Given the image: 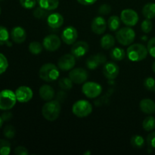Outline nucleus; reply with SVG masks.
<instances>
[{
	"mask_svg": "<svg viewBox=\"0 0 155 155\" xmlns=\"http://www.w3.org/2000/svg\"><path fill=\"white\" fill-rule=\"evenodd\" d=\"M15 95L18 101L21 103H27L32 99L33 92L28 86H22L18 87L15 91Z\"/></svg>",
	"mask_w": 155,
	"mask_h": 155,
	"instance_id": "nucleus-12",
	"label": "nucleus"
},
{
	"mask_svg": "<svg viewBox=\"0 0 155 155\" xmlns=\"http://www.w3.org/2000/svg\"><path fill=\"white\" fill-rule=\"evenodd\" d=\"M82 92L87 98H95L102 92V86L95 82H86L83 84Z\"/></svg>",
	"mask_w": 155,
	"mask_h": 155,
	"instance_id": "nucleus-7",
	"label": "nucleus"
},
{
	"mask_svg": "<svg viewBox=\"0 0 155 155\" xmlns=\"http://www.w3.org/2000/svg\"><path fill=\"white\" fill-rule=\"evenodd\" d=\"M136 33L130 27H124L117 32L116 39L120 44L123 45H131L135 40Z\"/></svg>",
	"mask_w": 155,
	"mask_h": 155,
	"instance_id": "nucleus-6",
	"label": "nucleus"
},
{
	"mask_svg": "<svg viewBox=\"0 0 155 155\" xmlns=\"http://www.w3.org/2000/svg\"><path fill=\"white\" fill-rule=\"evenodd\" d=\"M101 48L107 50L110 48H113L115 45V39L112 35L110 34H105L102 36L101 39Z\"/></svg>",
	"mask_w": 155,
	"mask_h": 155,
	"instance_id": "nucleus-23",
	"label": "nucleus"
},
{
	"mask_svg": "<svg viewBox=\"0 0 155 155\" xmlns=\"http://www.w3.org/2000/svg\"><path fill=\"white\" fill-rule=\"evenodd\" d=\"M37 0H20V4L26 9H32L35 8Z\"/></svg>",
	"mask_w": 155,
	"mask_h": 155,
	"instance_id": "nucleus-38",
	"label": "nucleus"
},
{
	"mask_svg": "<svg viewBox=\"0 0 155 155\" xmlns=\"http://www.w3.org/2000/svg\"><path fill=\"white\" fill-rule=\"evenodd\" d=\"M49 11L45 10V9L42 8L40 6L38 8H36V9H34L33 11V16L36 18L38 19H42V18H45V17L48 16V13Z\"/></svg>",
	"mask_w": 155,
	"mask_h": 155,
	"instance_id": "nucleus-34",
	"label": "nucleus"
},
{
	"mask_svg": "<svg viewBox=\"0 0 155 155\" xmlns=\"http://www.w3.org/2000/svg\"><path fill=\"white\" fill-rule=\"evenodd\" d=\"M16 134V130L12 125H7L3 130V135L7 139H13Z\"/></svg>",
	"mask_w": 155,
	"mask_h": 155,
	"instance_id": "nucleus-33",
	"label": "nucleus"
},
{
	"mask_svg": "<svg viewBox=\"0 0 155 155\" xmlns=\"http://www.w3.org/2000/svg\"><path fill=\"white\" fill-rule=\"evenodd\" d=\"M3 122H4V121H3L2 118V117H1V116H0V129H1V127H2Z\"/></svg>",
	"mask_w": 155,
	"mask_h": 155,
	"instance_id": "nucleus-45",
	"label": "nucleus"
},
{
	"mask_svg": "<svg viewBox=\"0 0 155 155\" xmlns=\"http://www.w3.org/2000/svg\"><path fill=\"white\" fill-rule=\"evenodd\" d=\"M40 98L44 101H51L54 97V90L49 85H43L40 87L39 91Z\"/></svg>",
	"mask_w": 155,
	"mask_h": 155,
	"instance_id": "nucleus-21",
	"label": "nucleus"
},
{
	"mask_svg": "<svg viewBox=\"0 0 155 155\" xmlns=\"http://www.w3.org/2000/svg\"><path fill=\"white\" fill-rule=\"evenodd\" d=\"M152 70H153V71H154V72L155 73V61H154V62L153 63V64H152Z\"/></svg>",
	"mask_w": 155,
	"mask_h": 155,
	"instance_id": "nucleus-46",
	"label": "nucleus"
},
{
	"mask_svg": "<svg viewBox=\"0 0 155 155\" xmlns=\"http://www.w3.org/2000/svg\"><path fill=\"white\" fill-rule=\"evenodd\" d=\"M61 104L57 100H51L45 103L42 108V116L48 121H54L60 115Z\"/></svg>",
	"mask_w": 155,
	"mask_h": 155,
	"instance_id": "nucleus-1",
	"label": "nucleus"
},
{
	"mask_svg": "<svg viewBox=\"0 0 155 155\" xmlns=\"http://www.w3.org/2000/svg\"><path fill=\"white\" fill-rule=\"evenodd\" d=\"M72 111L77 117H86L92 113V106L91 103L86 100H79L73 105Z\"/></svg>",
	"mask_w": 155,
	"mask_h": 155,
	"instance_id": "nucleus-5",
	"label": "nucleus"
},
{
	"mask_svg": "<svg viewBox=\"0 0 155 155\" xmlns=\"http://www.w3.org/2000/svg\"><path fill=\"white\" fill-rule=\"evenodd\" d=\"M10 152V142L5 139H0V155H8Z\"/></svg>",
	"mask_w": 155,
	"mask_h": 155,
	"instance_id": "nucleus-30",
	"label": "nucleus"
},
{
	"mask_svg": "<svg viewBox=\"0 0 155 155\" xmlns=\"http://www.w3.org/2000/svg\"><path fill=\"white\" fill-rule=\"evenodd\" d=\"M0 1H2V0H0Z\"/></svg>",
	"mask_w": 155,
	"mask_h": 155,
	"instance_id": "nucleus-48",
	"label": "nucleus"
},
{
	"mask_svg": "<svg viewBox=\"0 0 155 155\" xmlns=\"http://www.w3.org/2000/svg\"><path fill=\"white\" fill-rule=\"evenodd\" d=\"M126 51L123 48L116 47L110 51V58L114 61H122L125 58Z\"/></svg>",
	"mask_w": 155,
	"mask_h": 155,
	"instance_id": "nucleus-26",
	"label": "nucleus"
},
{
	"mask_svg": "<svg viewBox=\"0 0 155 155\" xmlns=\"http://www.w3.org/2000/svg\"><path fill=\"white\" fill-rule=\"evenodd\" d=\"M15 154L17 155H27L29 152L25 147L18 146L15 149Z\"/></svg>",
	"mask_w": 155,
	"mask_h": 155,
	"instance_id": "nucleus-42",
	"label": "nucleus"
},
{
	"mask_svg": "<svg viewBox=\"0 0 155 155\" xmlns=\"http://www.w3.org/2000/svg\"><path fill=\"white\" fill-rule=\"evenodd\" d=\"M107 22L104 20V18L101 16L95 17L92 21V24H91V28L93 33H95V34H102L104 33L106 28H107Z\"/></svg>",
	"mask_w": 155,
	"mask_h": 155,
	"instance_id": "nucleus-17",
	"label": "nucleus"
},
{
	"mask_svg": "<svg viewBox=\"0 0 155 155\" xmlns=\"http://www.w3.org/2000/svg\"><path fill=\"white\" fill-rule=\"evenodd\" d=\"M39 75L40 79L45 82L55 81L60 75L59 68L51 63L45 64L39 69Z\"/></svg>",
	"mask_w": 155,
	"mask_h": 155,
	"instance_id": "nucleus-3",
	"label": "nucleus"
},
{
	"mask_svg": "<svg viewBox=\"0 0 155 155\" xmlns=\"http://www.w3.org/2000/svg\"><path fill=\"white\" fill-rule=\"evenodd\" d=\"M120 18L117 15H114V16H110L109 18L107 24L110 31H117V30H119L120 27Z\"/></svg>",
	"mask_w": 155,
	"mask_h": 155,
	"instance_id": "nucleus-25",
	"label": "nucleus"
},
{
	"mask_svg": "<svg viewBox=\"0 0 155 155\" xmlns=\"http://www.w3.org/2000/svg\"><path fill=\"white\" fill-rule=\"evenodd\" d=\"M37 3L42 8L51 11L58 7L59 0H37Z\"/></svg>",
	"mask_w": 155,
	"mask_h": 155,
	"instance_id": "nucleus-22",
	"label": "nucleus"
},
{
	"mask_svg": "<svg viewBox=\"0 0 155 155\" xmlns=\"http://www.w3.org/2000/svg\"><path fill=\"white\" fill-rule=\"evenodd\" d=\"M11 37L15 43L21 44L26 40L27 33L23 27L18 26V27H15L14 28H12V31H11Z\"/></svg>",
	"mask_w": 155,
	"mask_h": 155,
	"instance_id": "nucleus-18",
	"label": "nucleus"
},
{
	"mask_svg": "<svg viewBox=\"0 0 155 155\" xmlns=\"http://www.w3.org/2000/svg\"><path fill=\"white\" fill-rule=\"evenodd\" d=\"M75 57L72 54H67L61 56L58 61V66L63 71H71L75 66Z\"/></svg>",
	"mask_w": 155,
	"mask_h": 155,
	"instance_id": "nucleus-11",
	"label": "nucleus"
},
{
	"mask_svg": "<svg viewBox=\"0 0 155 155\" xmlns=\"http://www.w3.org/2000/svg\"><path fill=\"white\" fill-rule=\"evenodd\" d=\"M88 77H89V74L87 71L81 68L73 69L69 73V78L75 84H82V83H86Z\"/></svg>",
	"mask_w": 155,
	"mask_h": 155,
	"instance_id": "nucleus-9",
	"label": "nucleus"
},
{
	"mask_svg": "<svg viewBox=\"0 0 155 155\" xmlns=\"http://www.w3.org/2000/svg\"><path fill=\"white\" fill-rule=\"evenodd\" d=\"M147 144L149 149H155V131L151 133L148 136Z\"/></svg>",
	"mask_w": 155,
	"mask_h": 155,
	"instance_id": "nucleus-40",
	"label": "nucleus"
},
{
	"mask_svg": "<svg viewBox=\"0 0 155 155\" xmlns=\"http://www.w3.org/2000/svg\"><path fill=\"white\" fill-rule=\"evenodd\" d=\"M107 61L105 55L101 53H98L96 54L90 56L86 60V67L89 70H95L98 68L100 65L104 64Z\"/></svg>",
	"mask_w": 155,
	"mask_h": 155,
	"instance_id": "nucleus-14",
	"label": "nucleus"
},
{
	"mask_svg": "<svg viewBox=\"0 0 155 155\" xmlns=\"http://www.w3.org/2000/svg\"><path fill=\"white\" fill-rule=\"evenodd\" d=\"M77 37L78 33L75 27L70 26L62 31L61 40L67 45H73L74 42H76Z\"/></svg>",
	"mask_w": 155,
	"mask_h": 155,
	"instance_id": "nucleus-13",
	"label": "nucleus"
},
{
	"mask_svg": "<svg viewBox=\"0 0 155 155\" xmlns=\"http://www.w3.org/2000/svg\"><path fill=\"white\" fill-rule=\"evenodd\" d=\"M142 15L147 19H153L155 18V3L150 2L145 5L142 8Z\"/></svg>",
	"mask_w": 155,
	"mask_h": 155,
	"instance_id": "nucleus-24",
	"label": "nucleus"
},
{
	"mask_svg": "<svg viewBox=\"0 0 155 155\" xmlns=\"http://www.w3.org/2000/svg\"><path fill=\"white\" fill-rule=\"evenodd\" d=\"M147 48H148V51L150 54V55L155 58V37L151 38L148 41Z\"/></svg>",
	"mask_w": 155,
	"mask_h": 155,
	"instance_id": "nucleus-39",
	"label": "nucleus"
},
{
	"mask_svg": "<svg viewBox=\"0 0 155 155\" xmlns=\"http://www.w3.org/2000/svg\"><path fill=\"white\" fill-rule=\"evenodd\" d=\"M8 67V62L7 58L4 54L0 53V75L5 72Z\"/></svg>",
	"mask_w": 155,
	"mask_h": 155,
	"instance_id": "nucleus-37",
	"label": "nucleus"
},
{
	"mask_svg": "<svg viewBox=\"0 0 155 155\" xmlns=\"http://www.w3.org/2000/svg\"><path fill=\"white\" fill-rule=\"evenodd\" d=\"M42 47L43 45L41 43H39V42H30V45H29V51L31 54H39L42 51Z\"/></svg>",
	"mask_w": 155,
	"mask_h": 155,
	"instance_id": "nucleus-29",
	"label": "nucleus"
},
{
	"mask_svg": "<svg viewBox=\"0 0 155 155\" xmlns=\"http://www.w3.org/2000/svg\"><path fill=\"white\" fill-rule=\"evenodd\" d=\"M89 46L84 41H78L73 44L71 48V54L77 58L83 57L89 51Z\"/></svg>",
	"mask_w": 155,
	"mask_h": 155,
	"instance_id": "nucleus-15",
	"label": "nucleus"
},
{
	"mask_svg": "<svg viewBox=\"0 0 155 155\" xmlns=\"http://www.w3.org/2000/svg\"><path fill=\"white\" fill-rule=\"evenodd\" d=\"M130 144L133 148L136 149H141L145 145V139L142 136L135 135L130 139Z\"/></svg>",
	"mask_w": 155,
	"mask_h": 155,
	"instance_id": "nucleus-27",
	"label": "nucleus"
},
{
	"mask_svg": "<svg viewBox=\"0 0 155 155\" xmlns=\"http://www.w3.org/2000/svg\"><path fill=\"white\" fill-rule=\"evenodd\" d=\"M148 53V48L145 45L136 43L133 44L127 48V55L131 61L138 62L146 58Z\"/></svg>",
	"mask_w": 155,
	"mask_h": 155,
	"instance_id": "nucleus-2",
	"label": "nucleus"
},
{
	"mask_svg": "<svg viewBox=\"0 0 155 155\" xmlns=\"http://www.w3.org/2000/svg\"><path fill=\"white\" fill-rule=\"evenodd\" d=\"M47 23L51 28L57 29L61 27L64 24V18L61 14H51L47 18Z\"/></svg>",
	"mask_w": 155,
	"mask_h": 155,
	"instance_id": "nucleus-19",
	"label": "nucleus"
},
{
	"mask_svg": "<svg viewBox=\"0 0 155 155\" xmlns=\"http://www.w3.org/2000/svg\"><path fill=\"white\" fill-rule=\"evenodd\" d=\"M77 1L83 5H91L96 2L97 0H77Z\"/></svg>",
	"mask_w": 155,
	"mask_h": 155,
	"instance_id": "nucleus-44",
	"label": "nucleus"
},
{
	"mask_svg": "<svg viewBox=\"0 0 155 155\" xmlns=\"http://www.w3.org/2000/svg\"><path fill=\"white\" fill-rule=\"evenodd\" d=\"M17 101L15 92L13 91L4 89L0 92V110H10L15 105Z\"/></svg>",
	"mask_w": 155,
	"mask_h": 155,
	"instance_id": "nucleus-4",
	"label": "nucleus"
},
{
	"mask_svg": "<svg viewBox=\"0 0 155 155\" xmlns=\"http://www.w3.org/2000/svg\"><path fill=\"white\" fill-rule=\"evenodd\" d=\"M0 14H1V7H0Z\"/></svg>",
	"mask_w": 155,
	"mask_h": 155,
	"instance_id": "nucleus-47",
	"label": "nucleus"
},
{
	"mask_svg": "<svg viewBox=\"0 0 155 155\" xmlns=\"http://www.w3.org/2000/svg\"><path fill=\"white\" fill-rule=\"evenodd\" d=\"M12 117H13V115H12V114L9 111H5L4 113L2 114V115H1V117L2 118L3 121L11 120V119L12 118Z\"/></svg>",
	"mask_w": 155,
	"mask_h": 155,
	"instance_id": "nucleus-43",
	"label": "nucleus"
},
{
	"mask_svg": "<svg viewBox=\"0 0 155 155\" xmlns=\"http://www.w3.org/2000/svg\"><path fill=\"white\" fill-rule=\"evenodd\" d=\"M142 127L147 132H151L155 129V118L154 117H147L142 122Z\"/></svg>",
	"mask_w": 155,
	"mask_h": 155,
	"instance_id": "nucleus-28",
	"label": "nucleus"
},
{
	"mask_svg": "<svg viewBox=\"0 0 155 155\" xmlns=\"http://www.w3.org/2000/svg\"><path fill=\"white\" fill-rule=\"evenodd\" d=\"M141 110L146 114H153L155 113V102L150 98H144L139 103Z\"/></svg>",
	"mask_w": 155,
	"mask_h": 155,
	"instance_id": "nucleus-20",
	"label": "nucleus"
},
{
	"mask_svg": "<svg viewBox=\"0 0 155 155\" xmlns=\"http://www.w3.org/2000/svg\"><path fill=\"white\" fill-rule=\"evenodd\" d=\"M58 86L62 90H70L73 87V81L70 78L64 77V78L60 79L58 82Z\"/></svg>",
	"mask_w": 155,
	"mask_h": 155,
	"instance_id": "nucleus-31",
	"label": "nucleus"
},
{
	"mask_svg": "<svg viewBox=\"0 0 155 155\" xmlns=\"http://www.w3.org/2000/svg\"><path fill=\"white\" fill-rule=\"evenodd\" d=\"M102 72L107 80H114L119 74L120 69L114 62H106L103 67Z\"/></svg>",
	"mask_w": 155,
	"mask_h": 155,
	"instance_id": "nucleus-16",
	"label": "nucleus"
},
{
	"mask_svg": "<svg viewBox=\"0 0 155 155\" xmlns=\"http://www.w3.org/2000/svg\"><path fill=\"white\" fill-rule=\"evenodd\" d=\"M42 45L47 51H54L60 48L61 39L56 35H48L44 38Z\"/></svg>",
	"mask_w": 155,
	"mask_h": 155,
	"instance_id": "nucleus-10",
	"label": "nucleus"
},
{
	"mask_svg": "<svg viewBox=\"0 0 155 155\" xmlns=\"http://www.w3.org/2000/svg\"><path fill=\"white\" fill-rule=\"evenodd\" d=\"M153 24L150 19H145L142 21L141 24V29L145 33H148L152 30Z\"/></svg>",
	"mask_w": 155,
	"mask_h": 155,
	"instance_id": "nucleus-35",
	"label": "nucleus"
},
{
	"mask_svg": "<svg viewBox=\"0 0 155 155\" xmlns=\"http://www.w3.org/2000/svg\"><path fill=\"white\" fill-rule=\"evenodd\" d=\"M9 33L7 28L3 26H0V45H5L8 42Z\"/></svg>",
	"mask_w": 155,
	"mask_h": 155,
	"instance_id": "nucleus-32",
	"label": "nucleus"
},
{
	"mask_svg": "<svg viewBox=\"0 0 155 155\" xmlns=\"http://www.w3.org/2000/svg\"><path fill=\"white\" fill-rule=\"evenodd\" d=\"M144 86L148 90L155 92V80L152 77H147L144 80Z\"/></svg>",
	"mask_w": 155,
	"mask_h": 155,
	"instance_id": "nucleus-36",
	"label": "nucleus"
},
{
	"mask_svg": "<svg viewBox=\"0 0 155 155\" xmlns=\"http://www.w3.org/2000/svg\"><path fill=\"white\" fill-rule=\"evenodd\" d=\"M111 12V7L108 4H103L98 8V13L101 15H108Z\"/></svg>",
	"mask_w": 155,
	"mask_h": 155,
	"instance_id": "nucleus-41",
	"label": "nucleus"
},
{
	"mask_svg": "<svg viewBox=\"0 0 155 155\" xmlns=\"http://www.w3.org/2000/svg\"><path fill=\"white\" fill-rule=\"evenodd\" d=\"M121 21L128 27H133L136 25L139 21V15L137 12L130 8L124 9L120 15Z\"/></svg>",
	"mask_w": 155,
	"mask_h": 155,
	"instance_id": "nucleus-8",
	"label": "nucleus"
}]
</instances>
